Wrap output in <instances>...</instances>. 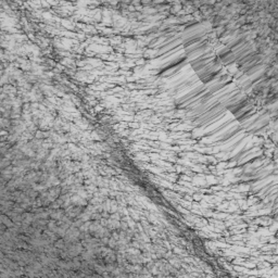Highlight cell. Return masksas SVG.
Segmentation results:
<instances>
[{
    "label": "cell",
    "instance_id": "6da1fadb",
    "mask_svg": "<svg viewBox=\"0 0 278 278\" xmlns=\"http://www.w3.org/2000/svg\"><path fill=\"white\" fill-rule=\"evenodd\" d=\"M251 150H252V147L251 148H245V149L241 150L239 153H237L236 156H235V158H233L231 160H233V161H239V160H241V159L245 158V156H247L248 153H249V151H251Z\"/></svg>",
    "mask_w": 278,
    "mask_h": 278
},
{
    "label": "cell",
    "instance_id": "7a4b0ae2",
    "mask_svg": "<svg viewBox=\"0 0 278 278\" xmlns=\"http://www.w3.org/2000/svg\"><path fill=\"white\" fill-rule=\"evenodd\" d=\"M240 129H241L240 127H237V128L233 129V130H231V131H228V133L225 134V135L223 136L222 139H220V141H226V140H228L229 138H231V137H233V136H235V135H236V134H238L239 131H240Z\"/></svg>",
    "mask_w": 278,
    "mask_h": 278
},
{
    "label": "cell",
    "instance_id": "3957f363",
    "mask_svg": "<svg viewBox=\"0 0 278 278\" xmlns=\"http://www.w3.org/2000/svg\"><path fill=\"white\" fill-rule=\"evenodd\" d=\"M267 124H268V121H267V120L263 121V122H262V123H260V124H258V123H256V124H255V127L251 128V133H252V134H256V133H259V131L262 130V129L264 128V127L266 126Z\"/></svg>",
    "mask_w": 278,
    "mask_h": 278
}]
</instances>
